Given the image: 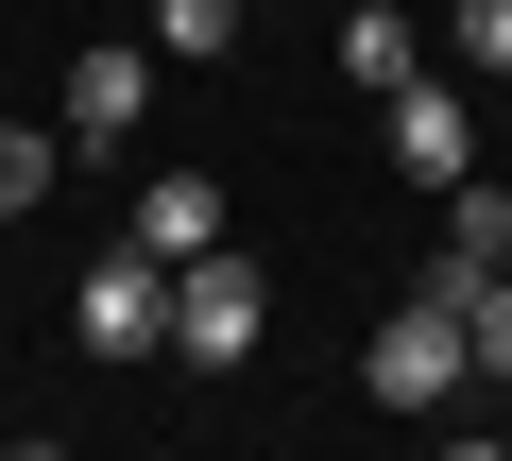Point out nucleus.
Returning <instances> with one entry per match:
<instances>
[{
    "mask_svg": "<svg viewBox=\"0 0 512 461\" xmlns=\"http://www.w3.org/2000/svg\"><path fill=\"white\" fill-rule=\"evenodd\" d=\"M461 376H478V325H461L444 291H410V308L359 342V393H376V410H444Z\"/></svg>",
    "mask_w": 512,
    "mask_h": 461,
    "instance_id": "f257e3e1",
    "label": "nucleus"
},
{
    "mask_svg": "<svg viewBox=\"0 0 512 461\" xmlns=\"http://www.w3.org/2000/svg\"><path fill=\"white\" fill-rule=\"evenodd\" d=\"M256 325H274V291H256V257H188V274H171V359L239 376V359H256Z\"/></svg>",
    "mask_w": 512,
    "mask_h": 461,
    "instance_id": "f03ea898",
    "label": "nucleus"
},
{
    "mask_svg": "<svg viewBox=\"0 0 512 461\" xmlns=\"http://www.w3.org/2000/svg\"><path fill=\"white\" fill-rule=\"evenodd\" d=\"M69 308H86V325H69L86 359H154V342H171V257H137V240H103Z\"/></svg>",
    "mask_w": 512,
    "mask_h": 461,
    "instance_id": "7ed1b4c3",
    "label": "nucleus"
},
{
    "mask_svg": "<svg viewBox=\"0 0 512 461\" xmlns=\"http://www.w3.org/2000/svg\"><path fill=\"white\" fill-rule=\"evenodd\" d=\"M376 120H393V171H410V188H461V171H478V103H461V86H393Z\"/></svg>",
    "mask_w": 512,
    "mask_h": 461,
    "instance_id": "20e7f679",
    "label": "nucleus"
},
{
    "mask_svg": "<svg viewBox=\"0 0 512 461\" xmlns=\"http://www.w3.org/2000/svg\"><path fill=\"white\" fill-rule=\"evenodd\" d=\"M120 240H137V257H171V274H188V257H222V188H205V171H154Z\"/></svg>",
    "mask_w": 512,
    "mask_h": 461,
    "instance_id": "39448f33",
    "label": "nucleus"
},
{
    "mask_svg": "<svg viewBox=\"0 0 512 461\" xmlns=\"http://www.w3.org/2000/svg\"><path fill=\"white\" fill-rule=\"evenodd\" d=\"M325 52H342V86H359V103H393V86H427V35L393 18V0H359V18H342Z\"/></svg>",
    "mask_w": 512,
    "mask_h": 461,
    "instance_id": "423d86ee",
    "label": "nucleus"
},
{
    "mask_svg": "<svg viewBox=\"0 0 512 461\" xmlns=\"http://www.w3.org/2000/svg\"><path fill=\"white\" fill-rule=\"evenodd\" d=\"M137 103H154V52H86V69H69V137H86V154L137 137Z\"/></svg>",
    "mask_w": 512,
    "mask_h": 461,
    "instance_id": "0eeeda50",
    "label": "nucleus"
},
{
    "mask_svg": "<svg viewBox=\"0 0 512 461\" xmlns=\"http://www.w3.org/2000/svg\"><path fill=\"white\" fill-rule=\"evenodd\" d=\"M444 257H478V274L512 257V188H444Z\"/></svg>",
    "mask_w": 512,
    "mask_h": 461,
    "instance_id": "6e6552de",
    "label": "nucleus"
},
{
    "mask_svg": "<svg viewBox=\"0 0 512 461\" xmlns=\"http://www.w3.org/2000/svg\"><path fill=\"white\" fill-rule=\"evenodd\" d=\"M35 205H52V137H35V120H0V222H35Z\"/></svg>",
    "mask_w": 512,
    "mask_h": 461,
    "instance_id": "1a4fd4ad",
    "label": "nucleus"
},
{
    "mask_svg": "<svg viewBox=\"0 0 512 461\" xmlns=\"http://www.w3.org/2000/svg\"><path fill=\"white\" fill-rule=\"evenodd\" d=\"M444 52H461V69H495V86H512V0H461V18H444Z\"/></svg>",
    "mask_w": 512,
    "mask_h": 461,
    "instance_id": "9d476101",
    "label": "nucleus"
},
{
    "mask_svg": "<svg viewBox=\"0 0 512 461\" xmlns=\"http://www.w3.org/2000/svg\"><path fill=\"white\" fill-rule=\"evenodd\" d=\"M239 18H256V0H154V35H171V52H222Z\"/></svg>",
    "mask_w": 512,
    "mask_h": 461,
    "instance_id": "9b49d317",
    "label": "nucleus"
},
{
    "mask_svg": "<svg viewBox=\"0 0 512 461\" xmlns=\"http://www.w3.org/2000/svg\"><path fill=\"white\" fill-rule=\"evenodd\" d=\"M461 325H478V376H495V393H512V274H495V291H478V308H461Z\"/></svg>",
    "mask_w": 512,
    "mask_h": 461,
    "instance_id": "f8f14e48",
    "label": "nucleus"
},
{
    "mask_svg": "<svg viewBox=\"0 0 512 461\" xmlns=\"http://www.w3.org/2000/svg\"><path fill=\"white\" fill-rule=\"evenodd\" d=\"M0 461H69V444H0Z\"/></svg>",
    "mask_w": 512,
    "mask_h": 461,
    "instance_id": "ddd939ff",
    "label": "nucleus"
},
{
    "mask_svg": "<svg viewBox=\"0 0 512 461\" xmlns=\"http://www.w3.org/2000/svg\"><path fill=\"white\" fill-rule=\"evenodd\" d=\"M444 461H512V444H444Z\"/></svg>",
    "mask_w": 512,
    "mask_h": 461,
    "instance_id": "4468645a",
    "label": "nucleus"
}]
</instances>
